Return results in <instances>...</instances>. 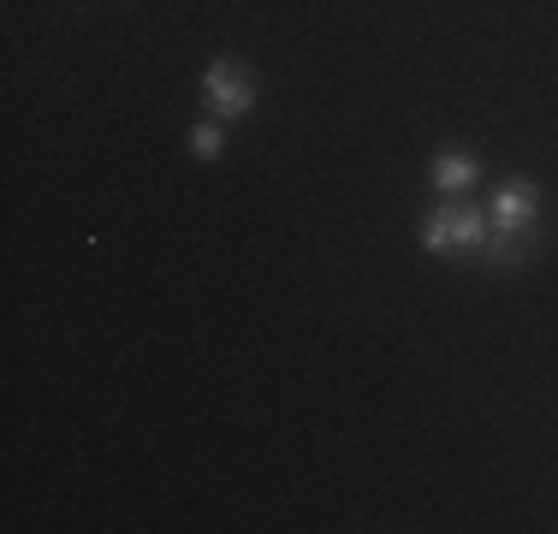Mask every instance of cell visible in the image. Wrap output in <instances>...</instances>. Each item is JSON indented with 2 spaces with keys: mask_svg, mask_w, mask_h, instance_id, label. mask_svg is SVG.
Masks as SVG:
<instances>
[{
  "mask_svg": "<svg viewBox=\"0 0 558 534\" xmlns=\"http://www.w3.org/2000/svg\"><path fill=\"white\" fill-rule=\"evenodd\" d=\"M482 238H487V214L470 208V203H458V196H446V203L422 220V244H428L434 256H446V250H470V256H475Z\"/></svg>",
  "mask_w": 558,
  "mask_h": 534,
  "instance_id": "6da1fadb",
  "label": "cell"
},
{
  "mask_svg": "<svg viewBox=\"0 0 558 534\" xmlns=\"http://www.w3.org/2000/svg\"><path fill=\"white\" fill-rule=\"evenodd\" d=\"M203 101H208V119H244L256 107V77L244 72L238 60H215L203 72Z\"/></svg>",
  "mask_w": 558,
  "mask_h": 534,
  "instance_id": "7a4b0ae2",
  "label": "cell"
},
{
  "mask_svg": "<svg viewBox=\"0 0 558 534\" xmlns=\"http://www.w3.org/2000/svg\"><path fill=\"white\" fill-rule=\"evenodd\" d=\"M535 220H541V191L529 179H505L494 191V203H487V226H494V232L529 238V232H535Z\"/></svg>",
  "mask_w": 558,
  "mask_h": 534,
  "instance_id": "3957f363",
  "label": "cell"
},
{
  "mask_svg": "<svg viewBox=\"0 0 558 534\" xmlns=\"http://www.w3.org/2000/svg\"><path fill=\"white\" fill-rule=\"evenodd\" d=\"M475 172H482V167H475L470 155H440V160H434V191L458 196V191H470V184H475Z\"/></svg>",
  "mask_w": 558,
  "mask_h": 534,
  "instance_id": "277c9868",
  "label": "cell"
},
{
  "mask_svg": "<svg viewBox=\"0 0 558 534\" xmlns=\"http://www.w3.org/2000/svg\"><path fill=\"white\" fill-rule=\"evenodd\" d=\"M529 256V244L517 232H494V238H482V244H475V262L482 267H517Z\"/></svg>",
  "mask_w": 558,
  "mask_h": 534,
  "instance_id": "5b68a950",
  "label": "cell"
},
{
  "mask_svg": "<svg viewBox=\"0 0 558 534\" xmlns=\"http://www.w3.org/2000/svg\"><path fill=\"white\" fill-rule=\"evenodd\" d=\"M220 149H226V125H220V119H203V125L191 131V155L196 160H215Z\"/></svg>",
  "mask_w": 558,
  "mask_h": 534,
  "instance_id": "8992f818",
  "label": "cell"
}]
</instances>
